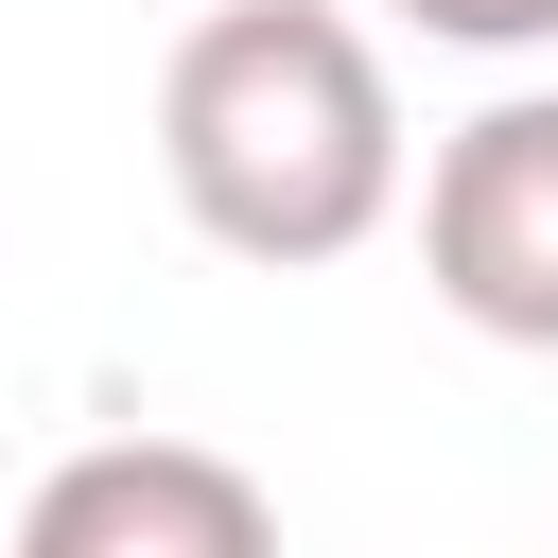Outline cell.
Returning a JSON list of instances; mask_svg holds the SVG:
<instances>
[{
    "label": "cell",
    "instance_id": "cell-1",
    "mask_svg": "<svg viewBox=\"0 0 558 558\" xmlns=\"http://www.w3.org/2000/svg\"><path fill=\"white\" fill-rule=\"evenodd\" d=\"M157 174L192 209V244L296 279L349 262L401 209V87L366 52V17L331 0H209L157 70Z\"/></svg>",
    "mask_w": 558,
    "mask_h": 558
},
{
    "label": "cell",
    "instance_id": "cell-2",
    "mask_svg": "<svg viewBox=\"0 0 558 558\" xmlns=\"http://www.w3.org/2000/svg\"><path fill=\"white\" fill-rule=\"evenodd\" d=\"M418 279L488 349H558V87H506L418 174Z\"/></svg>",
    "mask_w": 558,
    "mask_h": 558
},
{
    "label": "cell",
    "instance_id": "cell-3",
    "mask_svg": "<svg viewBox=\"0 0 558 558\" xmlns=\"http://www.w3.org/2000/svg\"><path fill=\"white\" fill-rule=\"evenodd\" d=\"M17 558H279V506L209 436H87L35 471Z\"/></svg>",
    "mask_w": 558,
    "mask_h": 558
},
{
    "label": "cell",
    "instance_id": "cell-4",
    "mask_svg": "<svg viewBox=\"0 0 558 558\" xmlns=\"http://www.w3.org/2000/svg\"><path fill=\"white\" fill-rule=\"evenodd\" d=\"M418 35H453V52H541L558 35V0H401Z\"/></svg>",
    "mask_w": 558,
    "mask_h": 558
}]
</instances>
